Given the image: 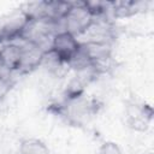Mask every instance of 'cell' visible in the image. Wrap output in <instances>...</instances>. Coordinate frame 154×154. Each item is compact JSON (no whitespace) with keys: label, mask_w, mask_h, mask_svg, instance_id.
Returning a JSON list of instances; mask_svg holds the SVG:
<instances>
[{"label":"cell","mask_w":154,"mask_h":154,"mask_svg":"<svg viewBox=\"0 0 154 154\" xmlns=\"http://www.w3.org/2000/svg\"><path fill=\"white\" fill-rule=\"evenodd\" d=\"M95 19L96 18L90 11L87 1L70 2L66 12L59 22V30L67 31L78 38L88 32Z\"/></svg>","instance_id":"obj_1"},{"label":"cell","mask_w":154,"mask_h":154,"mask_svg":"<svg viewBox=\"0 0 154 154\" xmlns=\"http://www.w3.org/2000/svg\"><path fill=\"white\" fill-rule=\"evenodd\" d=\"M57 112L69 123L79 125L82 120L91 116L94 112V105L84 96L83 90H69L64 100L58 105Z\"/></svg>","instance_id":"obj_2"},{"label":"cell","mask_w":154,"mask_h":154,"mask_svg":"<svg viewBox=\"0 0 154 154\" xmlns=\"http://www.w3.org/2000/svg\"><path fill=\"white\" fill-rule=\"evenodd\" d=\"M82 42L76 36L71 35L67 31L59 30L52 37L48 52L61 64L67 66L75 54L79 51Z\"/></svg>","instance_id":"obj_3"},{"label":"cell","mask_w":154,"mask_h":154,"mask_svg":"<svg viewBox=\"0 0 154 154\" xmlns=\"http://www.w3.org/2000/svg\"><path fill=\"white\" fill-rule=\"evenodd\" d=\"M28 23V17L24 11L12 13L6 18L0 19V43H10L20 41L24 28Z\"/></svg>","instance_id":"obj_4"},{"label":"cell","mask_w":154,"mask_h":154,"mask_svg":"<svg viewBox=\"0 0 154 154\" xmlns=\"http://www.w3.org/2000/svg\"><path fill=\"white\" fill-rule=\"evenodd\" d=\"M23 61V42H10L0 47V67L4 72L20 73Z\"/></svg>","instance_id":"obj_5"},{"label":"cell","mask_w":154,"mask_h":154,"mask_svg":"<svg viewBox=\"0 0 154 154\" xmlns=\"http://www.w3.org/2000/svg\"><path fill=\"white\" fill-rule=\"evenodd\" d=\"M153 118V109L146 103L132 102L126 107V122L134 130L144 131Z\"/></svg>","instance_id":"obj_6"},{"label":"cell","mask_w":154,"mask_h":154,"mask_svg":"<svg viewBox=\"0 0 154 154\" xmlns=\"http://www.w3.org/2000/svg\"><path fill=\"white\" fill-rule=\"evenodd\" d=\"M18 154H49V149L37 138H25L19 144Z\"/></svg>","instance_id":"obj_7"},{"label":"cell","mask_w":154,"mask_h":154,"mask_svg":"<svg viewBox=\"0 0 154 154\" xmlns=\"http://www.w3.org/2000/svg\"><path fill=\"white\" fill-rule=\"evenodd\" d=\"M14 87V79L12 78L11 73L0 72V101H2Z\"/></svg>","instance_id":"obj_8"},{"label":"cell","mask_w":154,"mask_h":154,"mask_svg":"<svg viewBox=\"0 0 154 154\" xmlns=\"http://www.w3.org/2000/svg\"><path fill=\"white\" fill-rule=\"evenodd\" d=\"M99 154H122V150L116 142L107 141L101 144L99 149Z\"/></svg>","instance_id":"obj_9"},{"label":"cell","mask_w":154,"mask_h":154,"mask_svg":"<svg viewBox=\"0 0 154 154\" xmlns=\"http://www.w3.org/2000/svg\"><path fill=\"white\" fill-rule=\"evenodd\" d=\"M0 72H2V70H1V67H0Z\"/></svg>","instance_id":"obj_10"}]
</instances>
